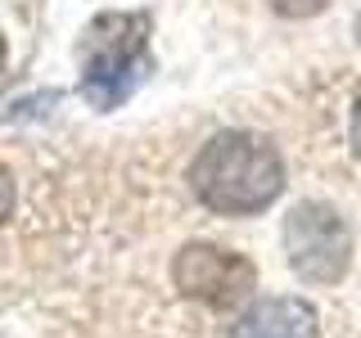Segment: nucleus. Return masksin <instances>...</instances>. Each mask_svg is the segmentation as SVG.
Instances as JSON below:
<instances>
[{"label": "nucleus", "mask_w": 361, "mask_h": 338, "mask_svg": "<svg viewBox=\"0 0 361 338\" xmlns=\"http://www.w3.org/2000/svg\"><path fill=\"white\" fill-rule=\"evenodd\" d=\"M190 189L217 217H253L267 212L285 189V163L276 144L253 131H221L195 154Z\"/></svg>", "instance_id": "f257e3e1"}, {"label": "nucleus", "mask_w": 361, "mask_h": 338, "mask_svg": "<svg viewBox=\"0 0 361 338\" xmlns=\"http://www.w3.org/2000/svg\"><path fill=\"white\" fill-rule=\"evenodd\" d=\"M82 95L95 108H118L149 68V14H99L77 41Z\"/></svg>", "instance_id": "f03ea898"}, {"label": "nucleus", "mask_w": 361, "mask_h": 338, "mask_svg": "<svg viewBox=\"0 0 361 338\" xmlns=\"http://www.w3.org/2000/svg\"><path fill=\"white\" fill-rule=\"evenodd\" d=\"M285 257L293 275L307 284H338L348 275V262H353L348 221L321 199L293 203L285 217Z\"/></svg>", "instance_id": "7ed1b4c3"}, {"label": "nucleus", "mask_w": 361, "mask_h": 338, "mask_svg": "<svg viewBox=\"0 0 361 338\" xmlns=\"http://www.w3.org/2000/svg\"><path fill=\"white\" fill-rule=\"evenodd\" d=\"M172 284L212 311H235L253 298L257 266L221 244H185L172 262Z\"/></svg>", "instance_id": "20e7f679"}, {"label": "nucleus", "mask_w": 361, "mask_h": 338, "mask_svg": "<svg viewBox=\"0 0 361 338\" xmlns=\"http://www.w3.org/2000/svg\"><path fill=\"white\" fill-rule=\"evenodd\" d=\"M226 338H321V315L302 298H257Z\"/></svg>", "instance_id": "39448f33"}, {"label": "nucleus", "mask_w": 361, "mask_h": 338, "mask_svg": "<svg viewBox=\"0 0 361 338\" xmlns=\"http://www.w3.org/2000/svg\"><path fill=\"white\" fill-rule=\"evenodd\" d=\"M271 9H276L280 18H312V14H321L330 0H267Z\"/></svg>", "instance_id": "423d86ee"}, {"label": "nucleus", "mask_w": 361, "mask_h": 338, "mask_svg": "<svg viewBox=\"0 0 361 338\" xmlns=\"http://www.w3.org/2000/svg\"><path fill=\"white\" fill-rule=\"evenodd\" d=\"M14 212V180H9V172L0 167V221Z\"/></svg>", "instance_id": "0eeeda50"}, {"label": "nucleus", "mask_w": 361, "mask_h": 338, "mask_svg": "<svg viewBox=\"0 0 361 338\" xmlns=\"http://www.w3.org/2000/svg\"><path fill=\"white\" fill-rule=\"evenodd\" d=\"M353 149L361 158V99H357V108H353Z\"/></svg>", "instance_id": "6e6552de"}, {"label": "nucleus", "mask_w": 361, "mask_h": 338, "mask_svg": "<svg viewBox=\"0 0 361 338\" xmlns=\"http://www.w3.org/2000/svg\"><path fill=\"white\" fill-rule=\"evenodd\" d=\"M0 73H5V37H0Z\"/></svg>", "instance_id": "1a4fd4ad"}, {"label": "nucleus", "mask_w": 361, "mask_h": 338, "mask_svg": "<svg viewBox=\"0 0 361 338\" xmlns=\"http://www.w3.org/2000/svg\"><path fill=\"white\" fill-rule=\"evenodd\" d=\"M357 37H361V14H357Z\"/></svg>", "instance_id": "9d476101"}]
</instances>
